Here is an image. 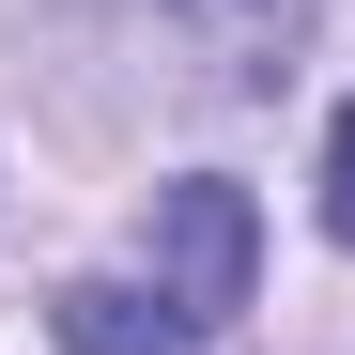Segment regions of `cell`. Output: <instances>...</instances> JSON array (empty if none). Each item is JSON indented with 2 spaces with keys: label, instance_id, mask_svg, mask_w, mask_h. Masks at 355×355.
Returning a JSON list of instances; mask_svg holds the SVG:
<instances>
[{
  "label": "cell",
  "instance_id": "1",
  "mask_svg": "<svg viewBox=\"0 0 355 355\" xmlns=\"http://www.w3.org/2000/svg\"><path fill=\"white\" fill-rule=\"evenodd\" d=\"M248 278H263V216L248 186H216V170H186V186H155V293L186 324H232L248 309Z\"/></svg>",
  "mask_w": 355,
  "mask_h": 355
},
{
  "label": "cell",
  "instance_id": "2",
  "mask_svg": "<svg viewBox=\"0 0 355 355\" xmlns=\"http://www.w3.org/2000/svg\"><path fill=\"white\" fill-rule=\"evenodd\" d=\"M46 324H62V355H201V340H216V324H186V309L139 293V278H78Z\"/></svg>",
  "mask_w": 355,
  "mask_h": 355
},
{
  "label": "cell",
  "instance_id": "3",
  "mask_svg": "<svg viewBox=\"0 0 355 355\" xmlns=\"http://www.w3.org/2000/svg\"><path fill=\"white\" fill-rule=\"evenodd\" d=\"M324 232L355 248V108H340V139H324Z\"/></svg>",
  "mask_w": 355,
  "mask_h": 355
}]
</instances>
